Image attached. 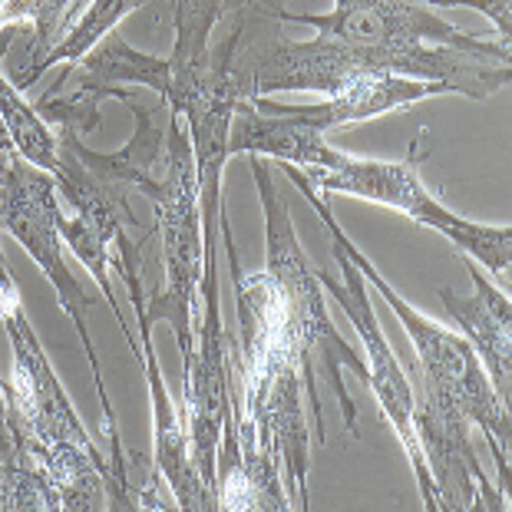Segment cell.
<instances>
[{"label": "cell", "instance_id": "obj_4", "mask_svg": "<svg viewBox=\"0 0 512 512\" xmlns=\"http://www.w3.org/2000/svg\"><path fill=\"white\" fill-rule=\"evenodd\" d=\"M60 222H63V212L57 202V182H53V176L37 166H30V162H24L20 156H14V162H10V169L4 176V185H0V228H4L10 238H17V245L27 248V255L37 261L43 278H47L53 291H57V304L73 321L76 334H80L86 361H90V370H93L96 397H100V407H103V433H106V440H110V453L106 456H110L113 486H110L106 503L113 509H136V486H133V476H129L133 466H129L126 453H123L113 403L106 397L100 357L93 351L90 324H86L93 298L83 291V285L76 281L70 265L63 261Z\"/></svg>", "mask_w": 512, "mask_h": 512}, {"label": "cell", "instance_id": "obj_25", "mask_svg": "<svg viewBox=\"0 0 512 512\" xmlns=\"http://www.w3.org/2000/svg\"><path fill=\"white\" fill-rule=\"evenodd\" d=\"M17 37V27L10 24V27H0V60H4V53L10 50V43H14Z\"/></svg>", "mask_w": 512, "mask_h": 512}, {"label": "cell", "instance_id": "obj_8", "mask_svg": "<svg viewBox=\"0 0 512 512\" xmlns=\"http://www.w3.org/2000/svg\"><path fill=\"white\" fill-rule=\"evenodd\" d=\"M281 24L314 27L321 37H331L347 47L380 53H417L427 47L473 50L499 63H512L506 40H483L446 24L417 0H334L331 14H291L278 7Z\"/></svg>", "mask_w": 512, "mask_h": 512}, {"label": "cell", "instance_id": "obj_15", "mask_svg": "<svg viewBox=\"0 0 512 512\" xmlns=\"http://www.w3.org/2000/svg\"><path fill=\"white\" fill-rule=\"evenodd\" d=\"M463 265L470 271L473 294H456L453 288H440L443 308L463 328V337L476 351L496 397L512 403V301L506 291H499L486 271L470 255H463Z\"/></svg>", "mask_w": 512, "mask_h": 512}, {"label": "cell", "instance_id": "obj_10", "mask_svg": "<svg viewBox=\"0 0 512 512\" xmlns=\"http://www.w3.org/2000/svg\"><path fill=\"white\" fill-rule=\"evenodd\" d=\"M0 321H4L10 351H14V367H10V377L4 380L7 407L24 427L27 440L40 446H80V450L93 453L96 460L110 466V456L96 450L90 433L83 430L80 417H76L57 370L47 361V351H43L34 324L27 321L20 294L0 301Z\"/></svg>", "mask_w": 512, "mask_h": 512}, {"label": "cell", "instance_id": "obj_24", "mask_svg": "<svg viewBox=\"0 0 512 512\" xmlns=\"http://www.w3.org/2000/svg\"><path fill=\"white\" fill-rule=\"evenodd\" d=\"M14 156H17V152H14V146H10L4 123H0V185H4V176H7V169H10V162H14ZM14 294H17V281H14V275H10V268H7L4 248H0V301L14 298Z\"/></svg>", "mask_w": 512, "mask_h": 512}, {"label": "cell", "instance_id": "obj_21", "mask_svg": "<svg viewBox=\"0 0 512 512\" xmlns=\"http://www.w3.org/2000/svg\"><path fill=\"white\" fill-rule=\"evenodd\" d=\"M176 4V43H172V76L199 70L212 47V27H219L228 0H172Z\"/></svg>", "mask_w": 512, "mask_h": 512}, {"label": "cell", "instance_id": "obj_17", "mask_svg": "<svg viewBox=\"0 0 512 512\" xmlns=\"http://www.w3.org/2000/svg\"><path fill=\"white\" fill-rule=\"evenodd\" d=\"M60 509L47 473L30 453L27 433L7 407V390L0 380V512Z\"/></svg>", "mask_w": 512, "mask_h": 512}, {"label": "cell", "instance_id": "obj_16", "mask_svg": "<svg viewBox=\"0 0 512 512\" xmlns=\"http://www.w3.org/2000/svg\"><path fill=\"white\" fill-rule=\"evenodd\" d=\"M453 90L443 83L413 80V76H367V80L351 83L347 90L328 96L314 106H291L301 119L318 126L321 133L344 129L364 119H377L390 110H410L413 103L430 100V96H450Z\"/></svg>", "mask_w": 512, "mask_h": 512}, {"label": "cell", "instance_id": "obj_18", "mask_svg": "<svg viewBox=\"0 0 512 512\" xmlns=\"http://www.w3.org/2000/svg\"><path fill=\"white\" fill-rule=\"evenodd\" d=\"M83 4L86 0H4L0 4V27L30 24V30H34V37L27 43L24 63H17L10 76L37 67L57 43L67 40L76 20L83 17Z\"/></svg>", "mask_w": 512, "mask_h": 512}, {"label": "cell", "instance_id": "obj_9", "mask_svg": "<svg viewBox=\"0 0 512 512\" xmlns=\"http://www.w3.org/2000/svg\"><path fill=\"white\" fill-rule=\"evenodd\" d=\"M334 261L341 268V278H334L331 271H318V281L328 298L337 301V308L344 311V318L354 324L357 337H361L364 351H367V390H374L377 407L384 410V417L394 427L397 440L403 443V453L413 466V476H417L423 506L430 512H440V499H437V486H433L427 460H423V450L417 443V433H413V400H417V390H413L407 370L400 367L394 347H390L384 328H380V318L370 304L367 294V281L357 271V265L347 258L341 248L334 245Z\"/></svg>", "mask_w": 512, "mask_h": 512}, {"label": "cell", "instance_id": "obj_2", "mask_svg": "<svg viewBox=\"0 0 512 512\" xmlns=\"http://www.w3.org/2000/svg\"><path fill=\"white\" fill-rule=\"evenodd\" d=\"M281 0H242L222 10L225 37L209 47L205 73L238 106L275 93L334 96L367 76H413L450 86L466 100H489L509 90L512 63L456 47H427L417 53H380L347 47L331 37L291 40L278 20Z\"/></svg>", "mask_w": 512, "mask_h": 512}, {"label": "cell", "instance_id": "obj_6", "mask_svg": "<svg viewBox=\"0 0 512 512\" xmlns=\"http://www.w3.org/2000/svg\"><path fill=\"white\" fill-rule=\"evenodd\" d=\"M146 199L156 209V225L162 238V265L166 281L162 291L146 298V314L166 321L176 334L182 361L192 357L195 328H199L202 304V271H205V238H202V209H199V176H195V152L185 119L172 113L169 123V152L159 185Z\"/></svg>", "mask_w": 512, "mask_h": 512}, {"label": "cell", "instance_id": "obj_20", "mask_svg": "<svg viewBox=\"0 0 512 512\" xmlns=\"http://www.w3.org/2000/svg\"><path fill=\"white\" fill-rule=\"evenodd\" d=\"M0 123H4L17 156L53 176L60 162V139L47 119L37 113V106L27 103L17 86L4 76H0Z\"/></svg>", "mask_w": 512, "mask_h": 512}, {"label": "cell", "instance_id": "obj_14", "mask_svg": "<svg viewBox=\"0 0 512 512\" xmlns=\"http://www.w3.org/2000/svg\"><path fill=\"white\" fill-rule=\"evenodd\" d=\"M228 156H261L288 162V166L308 169H334L347 159V152L334 149L318 126L301 119L291 106L275 103L271 96H258L242 103L228 126Z\"/></svg>", "mask_w": 512, "mask_h": 512}, {"label": "cell", "instance_id": "obj_12", "mask_svg": "<svg viewBox=\"0 0 512 512\" xmlns=\"http://www.w3.org/2000/svg\"><path fill=\"white\" fill-rule=\"evenodd\" d=\"M126 288H129V301H133V311H136L139 351H143V374H146L149 403H152V460H156V470L166 479L176 509H192V512L215 509L212 493L205 489V483L192 466L185 417H182L179 403L169 397L166 384H162L156 347H152V318L146 314L149 294L143 291V278L126 281Z\"/></svg>", "mask_w": 512, "mask_h": 512}, {"label": "cell", "instance_id": "obj_13", "mask_svg": "<svg viewBox=\"0 0 512 512\" xmlns=\"http://www.w3.org/2000/svg\"><path fill=\"white\" fill-rule=\"evenodd\" d=\"M106 96H113V100L126 103L129 110H133V119H136L133 139H129L123 149L110 152V156L90 149L76 133H57L60 146L73 152V156L80 159V166L103 185H113L119 192L133 189L139 195H149L159 185L162 169H166L169 123H172L169 103L162 100V96H159V103H152L143 93L123 90V86L106 90Z\"/></svg>", "mask_w": 512, "mask_h": 512}, {"label": "cell", "instance_id": "obj_3", "mask_svg": "<svg viewBox=\"0 0 512 512\" xmlns=\"http://www.w3.org/2000/svg\"><path fill=\"white\" fill-rule=\"evenodd\" d=\"M278 166L285 169L288 182L304 195V199H308L311 209L318 212V219L324 222V228H328V235H331V245H337L347 258L354 261L367 285L387 301V308L394 311L400 328L407 331L410 344H413V367L420 370V387H427V390H433V394H440L443 400H450L453 407L460 410L479 433H483L489 450H493V456H496V470L506 483L509 479V446H512L509 407L496 397V390H493V384H489L486 370H483V364H479V357L470 347V341L440 328L437 321L423 318L413 304L403 301L397 294V288L374 268V261H370L361 248L344 235V228L337 225L334 212L328 209V199L314 189V185L308 182V176H304L301 169L288 166V162H278Z\"/></svg>", "mask_w": 512, "mask_h": 512}, {"label": "cell", "instance_id": "obj_5", "mask_svg": "<svg viewBox=\"0 0 512 512\" xmlns=\"http://www.w3.org/2000/svg\"><path fill=\"white\" fill-rule=\"evenodd\" d=\"M248 169H252L261 212H265V242H268V265L265 271L275 278L281 291V304H285L288 328L294 341L301 344V351L311 357L314 374L328 380L337 403H341V417L351 437H361L357 430V407L347 397L344 387V370H354L367 384V361L344 341V334L334 328L331 311H328V294H324L318 271H314L311 258L304 255V248L294 232V219L288 209L285 192L275 185V172H271L268 159L248 156Z\"/></svg>", "mask_w": 512, "mask_h": 512}, {"label": "cell", "instance_id": "obj_23", "mask_svg": "<svg viewBox=\"0 0 512 512\" xmlns=\"http://www.w3.org/2000/svg\"><path fill=\"white\" fill-rule=\"evenodd\" d=\"M423 4H443V7H470L489 17V24L499 34V40L509 43L512 30V0H423Z\"/></svg>", "mask_w": 512, "mask_h": 512}, {"label": "cell", "instance_id": "obj_7", "mask_svg": "<svg viewBox=\"0 0 512 512\" xmlns=\"http://www.w3.org/2000/svg\"><path fill=\"white\" fill-rule=\"evenodd\" d=\"M308 182L324 199L331 195H354V199L390 205L417 225H427L443 238H450L460 255H470L479 268L496 275L509 288L512 281V228L509 225H483L450 212L420 179L417 156L380 162L347 156L334 169H308Z\"/></svg>", "mask_w": 512, "mask_h": 512}, {"label": "cell", "instance_id": "obj_1", "mask_svg": "<svg viewBox=\"0 0 512 512\" xmlns=\"http://www.w3.org/2000/svg\"><path fill=\"white\" fill-rule=\"evenodd\" d=\"M222 245L238 304L235 370L242 380V420H235L238 466L215 479V509L285 512L291 503L308 509L311 437L304 400L318 420V440L324 443L318 374L288 328L275 278L268 271L245 275L238 265L232 225L222 228Z\"/></svg>", "mask_w": 512, "mask_h": 512}, {"label": "cell", "instance_id": "obj_22", "mask_svg": "<svg viewBox=\"0 0 512 512\" xmlns=\"http://www.w3.org/2000/svg\"><path fill=\"white\" fill-rule=\"evenodd\" d=\"M60 235H63V245H67L70 252L86 265V271H90V275L96 278V285H100V291L106 294V304L113 308V314H116L119 328H123V334H126L129 347H133V357L143 361V351H139V337H133V328H129L126 318H123V311H119L113 285H110V271L113 268H110V252H106V242L93 232V225H86L80 219V215H76V219H67V215H63Z\"/></svg>", "mask_w": 512, "mask_h": 512}, {"label": "cell", "instance_id": "obj_11", "mask_svg": "<svg viewBox=\"0 0 512 512\" xmlns=\"http://www.w3.org/2000/svg\"><path fill=\"white\" fill-rule=\"evenodd\" d=\"M470 427L473 423L450 400L420 387V397L413 400V433H417L430 479L437 486L440 509H509L506 493L489 486L479 466Z\"/></svg>", "mask_w": 512, "mask_h": 512}, {"label": "cell", "instance_id": "obj_19", "mask_svg": "<svg viewBox=\"0 0 512 512\" xmlns=\"http://www.w3.org/2000/svg\"><path fill=\"white\" fill-rule=\"evenodd\" d=\"M143 4H149V0H90V7L83 10L80 20H76V27L67 34V40L57 43V47L37 63V67H30L27 73L10 76V83H14L17 90H27V86H34L40 76L53 67V63H67L70 67V63L83 60L96 43L110 34V30H116L119 20H123L126 14H133V10L143 7Z\"/></svg>", "mask_w": 512, "mask_h": 512}]
</instances>
